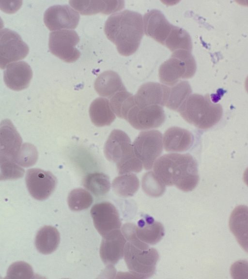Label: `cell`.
Masks as SVG:
<instances>
[{
    "instance_id": "cell-31",
    "label": "cell",
    "mask_w": 248,
    "mask_h": 279,
    "mask_svg": "<svg viewBox=\"0 0 248 279\" xmlns=\"http://www.w3.org/2000/svg\"><path fill=\"white\" fill-rule=\"evenodd\" d=\"M93 202L92 195L88 191L77 188L70 191L67 203L69 208L74 211H79L88 208Z\"/></svg>"
},
{
    "instance_id": "cell-14",
    "label": "cell",
    "mask_w": 248,
    "mask_h": 279,
    "mask_svg": "<svg viewBox=\"0 0 248 279\" xmlns=\"http://www.w3.org/2000/svg\"><path fill=\"white\" fill-rule=\"evenodd\" d=\"M22 144V138L11 121L2 120L0 123V157L16 162Z\"/></svg>"
},
{
    "instance_id": "cell-20",
    "label": "cell",
    "mask_w": 248,
    "mask_h": 279,
    "mask_svg": "<svg viewBox=\"0 0 248 279\" xmlns=\"http://www.w3.org/2000/svg\"><path fill=\"white\" fill-rule=\"evenodd\" d=\"M69 4L80 14L91 15L98 13L110 14L124 7V0H70Z\"/></svg>"
},
{
    "instance_id": "cell-22",
    "label": "cell",
    "mask_w": 248,
    "mask_h": 279,
    "mask_svg": "<svg viewBox=\"0 0 248 279\" xmlns=\"http://www.w3.org/2000/svg\"><path fill=\"white\" fill-rule=\"evenodd\" d=\"M248 207L238 205L231 214L229 220L230 231L242 248L248 251Z\"/></svg>"
},
{
    "instance_id": "cell-28",
    "label": "cell",
    "mask_w": 248,
    "mask_h": 279,
    "mask_svg": "<svg viewBox=\"0 0 248 279\" xmlns=\"http://www.w3.org/2000/svg\"><path fill=\"white\" fill-rule=\"evenodd\" d=\"M171 51L185 50L191 52L192 44L189 33L179 27L173 26L164 44Z\"/></svg>"
},
{
    "instance_id": "cell-21",
    "label": "cell",
    "mask_w": 248,
    "mask_h": 279,
    "mask_svg": "<svg viewBox=\"0 0 248 279\" xmlns=\"http://www.w3.org/2000/svg\"><path fill=\"white\" fill-rule=\"evenodd\" d=\"M136 232L140 240L152 245L159 242L165 234L163 225L147 215L139 220Z\"/></svg>"
},
{
    "instance_id": "cell-17",
    "label": "cell",
    "mask_w": 248,
    "mask_h": 279,
    "mask_svg": "<svg viewBox=\"0 0 248 279\" xmlns=\"http://www.w3.org/2000/svg\"><path fill=\"white\" fill-rule=\"evenodd\" d=\"M3 80L11 90L20 91L28 87L32 78L30 65L24 61L11 63L5 68Z\"/></svg>"
},
{
    "instance_id": "cell-34",
    "label": "cell",
    "mask_w": 248,
    "mask_h": 279,
    "mask_svg": "<svg viewBox=\"0 0 248 279\" xmlns=\"http://www.w3.org/2000/svg\"><path fill=\"white\" fill-rule=\"evenodd\" d=\"M38 159L36 147L29 143L22 144L16 159V163L22 167H30L34 165Z\"/></svg>"
},
{
    "instance_id": "cell-25",
    "label": "cell",
    "mask_w": 248,
    "mask_h": 279,
    "mask_svg": "<svg viewBox=\"0 0 248 279\" xmlns=\"http://www.w3.org/2000/svg\"><path fill=\"white\" fill-rule=\"evenodd\" d=\"M60 235L51 226H44L38 230L35 238V246L41 253L47 255L54 252L59 246Z\"/></svg>"
},
{
    "instance_id": "cell-26",
    "label": "cell",
    "mask_w": 248,
    "mask_h": 279,
    "mask_svg": "<svg viewBox=\"0 0 248 279\" xmlns=\"http://www.w3.org/2000/svg\"><path fill=\"white\" fill-rule=\"evenodd\" d=\"M191 93V86L187 81L180 80L172 86L166 85L164 106L177 110Z\"/></svg>"
},
{
    "instance_id": "cell-32",
    "label": "cell",
    "mask_w": 248,
    "mask_h": 279,
    "mask_svg": "<svg viewBox=\"0 0 248 279\" xmlns=\"http://www.w3.org/2000/svg\"><path fill=\"white\" fill-rule=\"evenodd\" d=\"M141 186L144 193L152 197L162 196L166 190V186L152 171L147 172L143 175Z\"/></svg>"
},
{
    "instance_id": "cell-23",
    "label": "cell",
    "mask_w": 248,
    "mask_h": 279,
    "mask_svg": "<svg viewBox=\"0 0 248 279\" xmlns=\"http://www.w3.org/2000/svg\"><path fill=\"white\" fill-rule=\"evenodd\" d=\"M94 87L97 93L110 98L116 93L126 90L119 75L113 71H106L96 79Z\"/></svg>"
},
{
    "instance_id": "cell-15",
    "label": "cell",
    "mask_w": 248,
    "mask_h": 279,
    "mask_svg": "<svg viewBox=\"0 0 248 279\" xmlns=\"http://www.w3.org/2000/svg\"><path fill=\"white\" fill-rule=\"evenodd\" d=\"M126 240L120 229L111 231L103 237L100 256L104 264L113 265L122 259Z\"/></svg>"
},
{
    "instance_id": "cell-24",
    "label": "cell",
    "mask_w": 248,
    "mask_h": 279,
    "mask_svg": "<svg viewBox=\"0 0 248 279\" xmlns=\"http://www.w3.org/2000/svg\"><path fill=\"white\" fill-rule=\"evenodd\" d=\"M89 115L93 124L97 127L109 125L116 118L109 101L103 97L97 98L92 102Z\"/></svg>"
},
{
    "instance_id": "cell-6",
    "label": "cell",
    "mask_w": 248,
    "mask_h": 279,
    "mask_svg": "<svg viewBox=\"0 0 248 279\" xmlns=\"http://www.w3.org/2000/svg\"><path fill=\"white\" fill-rule=\"evenodd\" d=\"M196 69V62L191 52L176 50L160 65L158 72L159 79L164 85L172 86L181 79L192 78Z\"/></svg>"
},
{
    "instance_id": "cell-29",
    "label": "cell",
    "mask_w": 248,
    "mask_h": 279,
    "mask_svg": "<svg viewBox=\"0 0 248 279\" xmlns=\"http://www.w3.org/2000/svg\"><path fill=\"white\" fill-rule=\"evenodd\" d=\"M83 185L96 197L106 195L110 188L109 177L102 172L88 174L83 179Z\"/></svg>"
},
{
    "instance_id": "cell-19",
    "label": "cell",
    "mask_w": 248,
    "mask_h": 279,
    "mask_svg": "<svg viewBox=\"0 0 248 279\" xmlns=\"http://www.w3.org/2000/svg\"><path fill=\"white\" fill-rule=\"evenodd\" d=\"M194 137L188 130L176 126L168 128L164 133L163 144L167 152H182L192 145Z\"/></svg>"
},
{
    "instance_id": "cell-1",
    "label": "cell",
    "mask_w": 248,
    "mask_h": 279,
    "mask_svg": "<svg viewBox=\"0 0 248 279\" xmlns=\"http://www.w3.org/2000/svg\"><path fill=\"white\" fill-rule=\"evenodd\" d=\"M153 170L165 186H175L185 192L195 189L200 180L197 161L189 154L164 155L155 160Z\"/></svg>"
},
{
    "instance_id": "cell-7",
    "label": "cell",
    "mask_w": 248,
    "mask_h": 279,
    "mask_svg": "<svg viewBox=\"0 0 248 279\" xmlns=\"http://www.w3.org/2000/svg\"><path fill=\"white\" fill-rule=\"evenodd\" d=\"M163 137L157 130L141 132L132 144L136 156L146 170L152 169L163 151Z\"/></svg>"
},
{
    "instance_id": "cell-18",
    "label": "cell",
    "mask_w": 248,
    "mask_h": 279,
    "mask_svg": "<svg viewBox=\"0 0 248 279\" xmlns=\"http://www.w3.org/2000/svg\"><path fill=\"white\" fill-rule=\"evenodd\" d=\"M166 85L149 82L140 86L134 95V105L138 107L164 106Z\"/></svg>"
},
{
    "instance_id": "cell-35",
    "label": "cell",
    "mask_w": 248,
    "mask_h": 279,
    "mask_svg": "<svg viewBox=\"0 0 248 279\" xmlns=\"http://www.w3.org/2000/svg\"><path fill=\"white\" fill-rule=\"evenodd\" d=\"M33 276L31 266L26 262L20 261L13 263L9 267L6 278L31 279Z\"/></svg>"
},
{
    "instance_id": "cell-36",
    "label": "cell",
    "mask_w": 248,
    "mask_h": 279,
    "mask_svg": "<svg viewBox=\"0 0 248 279\" xmlns=\"http://www.w3.org/2000/svg\"><path fill=\"white\" fill-rule=\"evenodd\" d=\"M3 27H4L3 21L0 16V31L3 28Z\"/></svg>"
},
{
    "instance_id": "cell-5",
    "label": "cell",
    "mask_w": 248,
    "mask_h": 279,
    "mask_svg": "<svg viewBox=\"0 0 248 279\" xmlns=\"http://www.w3.org/2000/svg\"><path fill=\"white\" fill-rule=\"evenodd\" d=\"M124 256L129 272L135 278L147 279L155 273L159 257L158 252L138 237L126 241Z\"/></svg>"
},
{
    "instance_id": "cell-12",
    "label": "cell",
    "mask_w": 248,
    "mask_h": 279,
    "mask_svg": "<svg viewBox=\"0 0 248 279\" xmlns=\"http://www.w3.org/2000/svg\"><path fill=\"white\" fill-rule=\"evenodd\" d=\"M94 226L102 236L112 231L120 229L121 221L115 206L108 202L95 204L90 211Z\"/></svg>"
},
{
    "instance_id": "cell-33",
    "label": "cell",
    "mask_w": 248,
    "mask_h": 279,
    "mask_svg": "<svg viewBox=\"0 0 248 279\" xmlns=\"http://www.w3.org/2000/svg\"><path fill=\"white\" fill-rule=\"evenodd\" d=\"M24 172V169L14 160L0 157V181L20 178Z\"/></svg>"
},
{
    "instance_id": "cell-8",
    "label": "cell",
    "mask_w": 248,
    "mask_h": 279,
    "mask_svg": "<svg viewBox=\"0 0 248 279\" xmlns=\"http://www.w3.org/2000/svg\"><path fill=\"white\" fill-rule=\"evenodd\" d=\"M79 41V36L74 30L54 31L49 33L48 47L54 55L65 62H73L80 55L76 47Z\"/></svg>"
},
{
    "instance_id": "cell-13",
    "label": "cell",
    "mask_w": 248,
    "mask_h": 279,
    "mask_svg": "<svg viewBox=\"0 0 248 279\" xmlns=\"http://www.w3.org/2000/svg\"><path fill=\"white\" fill-rule=\"evenodd\" d=\"M80 16L67 5H56L49 7L45 12L44 22L50 31L62 29H74L78 25Z\"/></svg>"
},
{
    "instance_id": "cell-30",
    "label": "cell",
    "mask_w": 248,
    "mask_h": 279,
    "mask_svg": "<svg viewBox=\"0 0 248 279\" xmlns=\"http://www.w3.org/2000/svg\"><path fill=\"white\" fill-rule=\"evenodd\" d=\"M134 95L126 90L116 93L110 98V105L116 115L125 119L134 103Z\"/></svg>"
},
{
    "instance_id": "cell-2",
    "label": "cell",
    "mask_w": 248,
    "mask_h": 279,
    "mask_svg": "<svg viewBox=\"0 0 248 279\" xmlns=\"http://www.w3.org/2000/svg\"><path fill=\"white\" fill-rule=\"evenodd\" d=\"M142 16L126 10L109 16L104 26L107 38L122 55L130 56L138 49L143 35Z\"/></svg>"
},
{
    "instance_id": "cell-16",
    "label": "cell",
    "mask_w": 248,
    "mask_h": 279,
    "mask_svg": "<svg viewBox=\"0 0 248 279\" xmlns=\"http://www.w3.org/2000/svg\"><path fill=\"white\" fill-rule=\"evenodd\" d=\"M143 23L145 34L163 45L174 26L160 11L156 9L152 10L144 15Z\"/></svg>"
},
{
    "instance_id": "cell-3",
    "label": "cell",
    "mask_w": 248,
    "mask_h": 279,
    "mask_svg": "<svg viewBox=\"0 0 248 279\" xmlns=\"http://www.w3.org/2000/svg\"><path fill=\"white\" fill-rule=\"evenodd\" d=\"M187 123L201 129L216 125L223 114L222 106L213 102L208 95L191 94L177 110Z\"/></svg>"
},
{
    "instance_id": "cell-9",
    "label": "cell",
    "mask_w": 248,
    "mask_h": 279,
    "mask_svg": "<svg viewBox=\"0 0 248 279\" xmlns=\"http://www.w3.org/2000/svg\"><path fill=\"white\" fill-rule=\"evenodd\" d=\"M29 48L16 32L5 28L0 31V68L24 59Z\"/></svg>"
},
{
    "instance_id": "cell-4",
    "label": "cell",
    "mask_w": 248,
    "mask_h": 279,
    "mask_svg": "<svg viewBox=\"0 0 248 279\" xmlns=\"http://www.w3.org/2000/svg\"><path fill=\"white\" fill-rule=\"evenodd\" d=\"M104 152L108 160L116 163L119 174L138 173L142 169V164L134 152L129 137L122 130L111 131L105 144Z\"/></svg>"
},
{
    "instance_id": "cell-11",
    "label": "cell",
    "mask_w": 248,
    "mask_h": 279,
    "mask_svg": "<svg viewBox=\"0 0 248 279\" xmlns=\"http://www.w3.org/2000/svg\"><path fill=\"white\" fill-rule=\"evenodd\" d=\"M25 182L30 195L36 200L43 201L54 192L57 179L50 171L31 168L26 172Z\"/></svg>"
},
{
    "instance_id": "cell-10",
    "label": "cell",
    "mask_w": 248,
    "mask_h": 279,
    "mask_svg": "<svg viewBox=\"0 0 248 279\" xmlns=\"http://www.w3.org/2000/svg\"><path fill=\"white\" fill-rule=\"evenodd\" d=\"M124 119L135 129L146 130L161 125L165 121V114L162 106L138 107L133 103Z\"/></svg>"
},
{
    "instance_id": "cell-27",
    "label": "cell",
    "mask_w": 248,
    "mask_h": 279,
    "mask_svg": "<svg viewBox=\"0 0 248 279\" xmlns=\"http://www.w3.org/2000/svg\"><path fill=\"white\" fill-rule=\"evenodd\" d=\"M139 186L138 177L130 173L116 177L112 183L114 192L119 196L124 198L133 196L138 191Z\"/></svg>"
}]
</instances>
